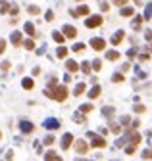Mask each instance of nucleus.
Returning <instances> with one entry per match:
<instances>
[{"label":"nucleus","instance_id":"nucleus-20","mask_svg":"<svg viewBox=\"0 0 152 161\" xmlns=\"http://www.w3.org/2000/svg\"><path fill=\"white\" fill-rule=\"evenodd\" d=\"M52 39L56 40L58 44H62L64 40H66V39H64V34H62V33H58V31H54V33H52Z\"/></svg>","mask_w":152,"mask_h":161},{"label":"nucleus","instance_id":"nucleus-33","mask_svg":"<svg viewBox=\"0 0 152 161\" xmlns=\"http://www.w3.org/2000/svg\"><path fill=\"white\" fill-rule=\"evenodd\" d=\"M143 159H152V148H148V150L143 152Z\"/></svg>","mask_w":152,"mask_h":161},{"label":"nucleus","instance_id":"nucleus-5","mask_svg":"<svg viewBox=\"0 0 152 161\" xmlns=\"http://www.w3.org/2000/svg\"><path fill=\"white\" fill-rule=\"evenodd\" d=\"M69 14H71L73 17H79V16H89V6L83 4V6H79L77 10H71Z\"/></svg>","mask_w":152,"mask_h":161},{"label":"nucleus","instance_id":"nucleus-10","mask_svg":"<svg viewBox=\"0 0 152 161\" xmlns=\"http://www.w3.org/2000/svg\"><path fill=\"white\" fill-rule=\"evenodd\" d=\"M64 34H66L68 39H75L77 37V29L71 27V25H64Z\"/></svg>","mask_w":152,"mask_h":161},{"label":"nucleus","instance_id":"nucleus-24","mask_svg":"<svg viewBox=\"0 0 152 161\" xmlns=\"http://www.w3.org/2000/svg\"><path fill=\"white\" fill-rule=\"evenodd\" d=\"M56 56H58V58H66V56H68V48L60 46V48H58V52H56Z\"/></svg>","mask_w":152,"mask_h":161},{"label":"nucleus","instance_id":"nucleus-1","mask_svg":"<svg viewBox=\"0 0 152 161\" xmlns=\"http://www.w3.org/2000/svg\"><path fill=\"white\" fill-rule=\"evenodd\" d=\"M45 96L56 100V102H64L68 98V88L66 86H52V88H46L45 90Z\"/></svg>","mask_w":152,"mask_h":161},{"label":"nucleus","instance_id":"nucleus-42","mask_svg":"<svg viewBox=\"0 0 152 161\" xmlns=\"http://www.w3.org/2000/svg\"><path fill=\"white\" fill-rule=\"evenodd\" d=\"M54 19V12L50 10V12H46V21H52Z\"/></svg>","mask_w":152,"mask_h":161},{"label":"nucleus","instance_id":"nucleus-4","mask_svg":"<svg viewBox=\"0 0 152 161\" xmlns=\"http://www.w3.org/2000/svg\"><path fill=\"white\" fill-rule=\"evenodd\" d=\"M89 136L93 138V148H106V140H104V138H100V136H96L94 132H89Z\"/></svg>","mask_w":152,"mask_h":161},{"label":"nucleus","instance_id":"nucleus-6","mask_svg":"<svg viewBox=\"0 0 152 161\" xmlns=\"http://www.w3.org/2000/svg\"><path fill=\"white\" fill-rule=\"evenodd\" d=\"M71 142H73V134H71V132H66V134L62 136V148H64V150H69Z\"/></svg>","mask_w":152,"mask_h":161},{"label":"nucleus","instance_id":"nucleus-32","mask_svg":"<svg viewBox=\"0 0 152 161\" xmlns=\"http://www.w3.org/2000/svg\"><path fill=\"white\" fill-rule=\"evenodd\" d=\"M135 148H137V146L127 144V148H125V154H127V155H133V154H135Z\"/></svg>","mask_w":152,"mask_h":161},{"label":"nucleus","instance_id":"nucleus-34","mask_svg":"<svg viewBox=\"0 0 152 161\" xmlns=\"http://www.w3.org/2000/svg\"><path fill=\"white\" fill-rule=\"evenodd\" d=\"M89 111H93V106H91V104H85V106H81V113H89Z\"/></svg>","mask_w":152,"mask_h":161},{"label":"nucleus","instance_id":"nucleus-2","mask_svg":"<svg viewBox=\"0 0 152 161\" xmlns=\"http://www.w3.org/2000/svg\"><path fill=\"white\" fill-rule=\"evenodd\" d=\"M100 25H102V17L100 16H91V17H87V21H85L87 29H94V27H100Z\"/></svg>","mask_w":152,"mask_h":161},{"label":"nucleus","instance_id":"nucleus-37","mask_svg":"<svg viewBox=\"0 0 152 161\" xmlns=\"http://www.w3.org/2000/svg\"><path fill=\"white\" fill-rule=\"evenodd\" d=\"M135 111H137V113H145V111H146V108L143 106V104H137V106H135Z\"/></svg>","mask_w":152,"mask_h":161},{"label":"nucleus","instance_id":"nucleus-14","mask_svg":"<svg viewBox=\"0 0 152 161\" xmlns=\"http://www.w3.org/2000/svg\"><path fill=\"white\" fill-rule=\"evenodd\" d=\"M45 161H64V159L58 157L56 152H46V154H45Z\"/></svg>","mask_w":152,"mask_h":161},{"label":"nucleus","instance_id":"nucleus-43","mask_svg":"<svg viewBox=\"0 0 152 161\" xmlns=\"http://www.w3.org/2000/svg\"><path fill=\"white\" fill-rule=\"evenodd\" d=\"M145 39H146V40H150V42H152V31H150V29H148V31H146V33H145Z\"/></svg>","mask_w":152,"mask_h":161},{"label":"nucleus","instance_id":"nucleus-29","mask_svg":"<svg viewBox=\"0 0 152 161\" xmlns=\"http://www.w3.org/2000/svg\"><path fill=\"white\" fill-rule=\"evenodd\" d=\"M152 17V4H146V12H145V19Z\"/></svg>","mask_w":152,"mask_h":161},{"label":"nucleus","instance_id":"nucleus-45","mask_svg":"<svg viewBox=\"0 0 152 161\" xmlns=\"http://www.w3.org/2000/svg\"><path fill=\"white\" fill-rule=\"evenodd\" d=\"M2 69L6 71V69H10V62H2Z\"/></svg>","mask_w":152,"mask_h":161},{"label":"nucleus","instance_id":"nucleus-47","mask_svg":"<svg viewBox=\"0 0 152 161\" xmlns=\"http://www.w3.org/2000/svg\"><path fill=\"white\" fill-rule=\"evenodd\" d=\"M121 125H129V117H121Z\"/></svg>","mask_w":152,"mask_h":161},{"label":"nucleus","instance_id":"nucleus-46","mask_svg":"<svg viewBox=\"0 0 152 161\" xmlns=\"http://www.w3.org/2000/svg\"><path fill=\"white\" fill-rule=\"evenodd\" d=\"M116 6H125V0H116Z\"/></svg>","mask_w":152,"mask_h":161},{"label":"nucleus","instance_id":"nucleus-41","mask_svg":"<svg viewBox=\"0 0 152 161\" xmlns=\"http://www.w3.org/2000/svg\"><path fill=\"white\" fill-rule=\"evenodd\" d=\"M4 50H6V40L0 39V54H4Z\"/></svg>","mask_w":152,"mask_h":161},{"label":"nucleus","instance_id":"nucleus-16","mask_svg":"<svg viewBox=\"0 0 152 161\" xmlns=\"http://www.w3.org/2000/svg\"><path fill=\"white\" fill-rule=\"evenodd\" d=\"M21 86H23L25 90H31L35 86V83H33V79H23V80H21Z\"/></svg>","mask_w":152,"mask_h":161},{"label":"nucleus","instance_id":"nucleus-36","mask_svg":"<svg viewBox=\"0 0 152 161\" xmlns=\"http://www.w3.org/2000/svg\"><path fill=\"white\" fill-rule=\"evenodd\" d=\"M112 80H114V83H121V80H123V75H121V73H116V75L112 77Z\"/></svg>","mask_w":152,"mask_h":161},{"label":"nucleus","instance_id":"nucleus-38","mask_svg":"<svg viewBox=\"0 0 152 161\" xmlns=\"http://www.w3.org/2000/svg\"><path fill=\"white\" fill-rule=\"evenodd\" d=\"M81 50H85V44H81V42H77L73 46V52H81Z\"/></svg>","mask_w":152,"mask_h":161},{"label":"nucleus","instance_id":"nucleus-11","mask_svg":"<svg viewBox=\"0 0 152 161\" xmlns=\"http://www.w3.org/2000/svg\"><path fill=\"white\" fill-rule=\"evenodd\" d=\"M42 125H45V129H58V126H60V121H58V119H46Z\"/></svg>","mask_w":152,"mask_h":161},{"label":"nucleus","instance_id":"nucleus-9","mask_svg":"<svg viewBox=\"0 0 152 161\" xmlns=\"http://www.w3.org/2000/svg\"><path fill=\"white\" fill-rule=\"evenodd\" d=\"M33 129H35L33 123H29V121H21V123H19V131H21V132H25V134L33 132Z\"/></svg>","mask_w":152,"mask_h":161},{"label":"nucleus","instance_id":"nucleus-8","mask_svg":"<svg viewBox=\"0 0 152 161\" xmlns=\"http://www.w3.org/2000/svg\"><path fill=\"white\" fill-rule=\"evenodd\" d=\"M75 150H77V154H87L89 152V144L85 140H77L75 142Z\"/></svg>","mask_w":152,"mask_h":161},{"label":"nucleus","instance_id":"nucleus-12","mask_svg":"<svg viewBox=\"0 0 152 161\" xmlns=\"http://www.w3.org/2000/svg\"><path fill=\"white\" fill-rule=\"evenodd\" d=\"M100 92H102V88H100V86H93V88L89 90V98H91V100L98 98V96H100Z\"/></svg>","mask_w":152,"mask_h":161},{"label":"nucleus","instance_id":"nucleus-22","mask_svg":"<svg viewBox=\"0 0 152 161\" xmlns=\"http://www.w3.org/2000/svg\"><path fill=\"white\" fill-rule=\"evenodd\" d=\"M102 115H104V117H112V115H114V108H110V106L102 108Z\"/></svg>","mask_w":152,"mask_h":161},{"label":"nucleus","instance_id":"nucleus-19","mask_svg":"<svg viewBox=\"0 0 152 161\" xmlns=\"http://www.w3.org/2000/svg\"><path fill=\"white\" fill-rule=\"evenodd\" d=\"M85 86H87L85 83H79L77 86H75V90H73V94H75V96H81V94H83V92H85Z\"/></svg>","mask_w":152,"mask_h":161},{"label":"nucleus","instance_id":"nucleus-3","mask_svg":"<svg viewBox=\"0 0 152 161\" xmlns=\"http://www.w3.org/2000/svg\"><path fill=\"white\" fill-rule=\"evenodd\" d=\"M91 46H93V48L94 50H104L106 48V40L104 39H100V37H94V39H91Z\"/></svg>","mask_w":152,"mask_h":161},{"label":"nucleus","instance_id":"nucleus-28","mask_svg":"<svg viewBox=\"0 0 152 161\" xmlns=\"http://www.w3.org/2000/svg\"><path fill=\"white\" fill-rule=\"evenodd\" d=\"M23 46H25V48H27V50H33V48H35V42H33V40H31V39H27V40L23 42Z\"/></svg>","mask_w":152,"mask_h":161},{"label":"nucleus","instance_id":"nucleus-35","mask_svg":"<svg viewBox=\"0 0 152 161\" xmlns=\"http://www.w3.org/2000/svg\"><path fill=\"white\" fill-rule=\"evenodd\" d=\"M50 144H54V134H48L45 138V146H50Z\"/></svg>","mask_w":152,"mask_h":161},{"label":"nucleus","instance_id":"nucleus-30","mask_svg":"<svg viewBox=\"0 0 152 161\" xmlns=\"http://www.w3.org/2000/svg\"><path fill=\"white\" fill-rule=\"evenodd\" d=\"M91 65H93V69H94V71H100V67H102V62H100V60H94Z\"/></svg>","mask_w":152,"mask_h":161},{"label":"nucleus","instance_id":"nucleus-23","mask_svg":"<svg viewBox=\"0 0 152 161\" xmlns=\"http://www.w3.org/2000/svg\"><path fill=\"white\" fill-rule=\"evenodd\" d=\"M91 69H93V65H91L89 62H83V63H81V71H83V73H91Z\"/></svg>","mask_w":152,"mask_h":161},{"label":"nucleus","instance_id":"nucleus-18","mask_svg":"<svg viewBox=\"0 0 152 161\" xmlns=\"http://www.w3.org/2000/svg\"><path fill=\"white\" fill-rule=\"evenodd\" d=\"M133 14H135V10H133L131 6H125V8L121 10V16H123V17H131Z\"/></svg>","mask_w":152,"mask_h":161},{"label":"nucleus","instance_id":"nucleus-44","mask_svg":"<svg viewBox=\"0 0 152 161\" xmlns=\"http://www.w3.org/2000/svg\"><path fill=\"white\" fill-rule=\"evenodd\" d=\"M100 8H102L104 12H108V8H110V4H106V2H100Z\"/></svg>","mask_w":152,"mask_h":161},{"label":"nucleus","instance_id":"nucleus-17","mask_svg":"<svg viewBox=\"0 0 152 161\" xmlns=\"http://www.w3.org/2000/svg\"><path fill=\"white\" fill-rule=\"evenodd\" d=\"M106 58H108L110 62H116L117 58H119V52H117V50H110V52H106Z\"/></svg>","mask_w":152,"mask_h":161},{"label":"nucleus","instance_id":"nucleus-25","mask_svg":"<svg viewBox=\"0 0 152 161\" xmlns=\"http://www.w3.org/2000/svg\"><path fill=\"white\" fill-rule=\"evenodd\" d=\"M27 12H29L31 16H37L39 12H40V8H39V6H29V8H27Z\"/></svg>","mask_w":152,"mask_h":161},{"label":"nucleus","instance_id":"nucleus-13","mask_svg":"<svg viewBox=\"0 0 152 161\" xmlns=\"http://www.w3.org/2000/svg\"><path fill=\"white\" fill-rule=\"evenodd\" d=\"M10 39H12V44H14V46H19V44H21V33H19V31H14Z\"/></svg>","mask_w":152,"mask_h":161},{"label":"nucleus","instance_id":"nucleus-31","mask_svg":"<svg viewBox=\"0 0 152 161\" xmlns=\"http://www.w3.org/2000/svg\"><path fill=\"white\" fill-rule=\"evenodd\" d=\"M73 119L77 121V123H85V117H83V113H81V111L75 113V115H73Z\"/></svg>","mask_w":152,"mask_h":161},{"label":"nucleus","instance_id":"nucleus-40","mask_svg":"<svg viewBox=\"0 0 152 161\" xmlns=\"http://www.w3.org/2000/svg\"><path fill=\"white\" fill-rule=\"evenodd\" d=\"M135 54H137V50H135V48L127 50V58H129V60H131V58H135Z\"/></svg>","mask_w":152,"mask_h":161},{"label":"nucleus","instance_id":"nucleus-39","mask_svg":"<svg viewBox=\"0 0 152 161\" xmlns=\"http://www.w3.org/2000/svg\"><path fill=\"white\" fill-rule=\"evenodd\" d=\"M0 6H2V10H0V12H2V14H6V12H10V8H12V6H10L8 2H4V4H0Z\"/></svg>","mask_w":152,"mask_h":161},{"label":"nucleus","instance_id":"nucleus-26","mask_svg":"<svg viewBox=\"0 0 152 161\" xmlns=\"http://www.w3.org/2000/svg\"><path fill=\"white\" fill-rule=\"evenodd\" d=\"M143 19H145V17H140V16H137V17L133 19V27H135V29H139V27H140V23H143Z\"/></svg>","mask_w":152,"mask_h":161},{"label":"nucleus","instance_id":"nucleus-7","mask_svg":"<svg viewBox=\"0 0 152 161\" xmlns=\"http://www.w3.org/2000/svg\"><path fill=\"white\" fill-rule=\"evenodd\" d=\"M123 37H125V33H123L121 29H119V31H116V33L112 34V40H110V42H112L114 46H117L119 42H121V40H123Z\"/></svg>","mask_w":152,"mask_h":161},{"label":"nucleus","instance_id":"nucleus-48","mask_svg":"<svg viewBox=\"0 0 152 161\" xmlns=\"http://www.w3.org/2000/svg\"><path fill=\"white\" fill-rule=\"evenodd\" d=\"M75 161H87V159H75Z\"/></svg>","mask_w":152,"mask_h":161},{"label":"nucleus","instance_id":"nucleus-21","mask_svg":"<svg viewBox=\"0 0 152 161\" xmlns=\"http://www.w3.org/2000/svg\"><path fill=\"white\" fill-rule=\"evenodd\" d=\"M23 29H25V33H27V34H31V37L35 34V27H33V23H25Z\"/></svg>","mask_w":152,"mask_h":161},{"label":"nucleus","instance_id":"nucleus-49","mask_svg":"<svg viewBox=\"0 0 152 161\" xmlns=\"http://www.w3.org/2000/svg\"><path fill=\"white\" fill-rule=\"evenodd\" d=\"M0 138H2V132H0Z\"/></svg>","mask_w":152,"mask_h":161},{"label":"nucleus","instance_id":"nucleus-15","mask_svg":"<svg viewBox=\"0 0 152 161\" xmlns=\"http://www.w3.org/2000/svg\"><path fill=\"white\" fill-rule=\"evenodd\" d=\"M66 69H68V71H71V73H75V71L79 69V65H77V62L68 60V62H66Z\"/></svg>","mask_w":152,"mask_h":161},{"label":"nucleus","instance_id":"nucleus-27","mask_svg":"<svg viewBox=\"0 0 152 161\" xmlns=\"http://www.w3.org/2000/svg\"><path fill=\"white\" fill-rule=\"evenodd\" d=\"M110 131H112L114 134H119V131H121V129H119L117 123H110Z\"/></svg>","mask_w":152,"mask_h":161}]
</instances>
